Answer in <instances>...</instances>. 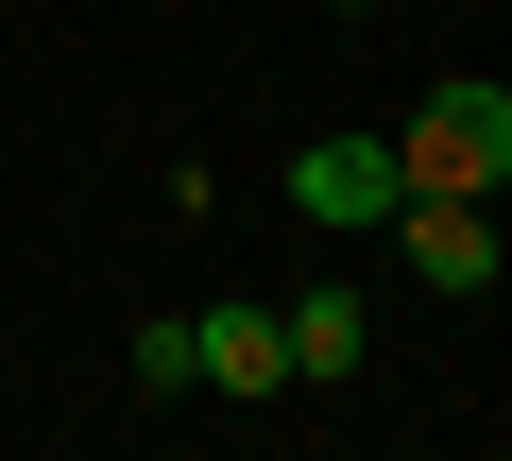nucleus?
Returning <instances> with one entry per match:
<instances>
[{
	"label": "nucleus",
	"mask_w": 512,
	"mask_h": 461,
	"mask_svg": "<svg viewBox=\"0 0 512 461\" xmlns=\"http://www.w3.org/2000/svg\"><path fill=\"white\" fill-rule=\"evenodd\" d=\"M393 171H410V188H461V205H495V188H512V86H495V69H444V86L410 103Z\"/></svg>",
	"instance_id": "nucleus-1"
},
{
	"label": "nucleus",
	"mask_w": 512,
	"mask_h": 461,
	"mask_svg": "<svg viewBox=\"0 0 512 461\" xmlns=\"http://www.w3.org/2000/svg\"><path fill=\"white\" fill-rule=\"evenodd\" d=\"M376 240H393V274H427L444 308L512 274V257H495V205H461V188H393V222H376Z\"/></svg>",
	"instance_id": "nucleus-2"
},
{
	"label": "nucleus",
	"mask_w": 512,
	"mask_h": 461,
	"mask_svg": "<svg viewBox=\"0 0 512 461\" xmlns=\"http://www.w3.org/2000/svg\"><path fill=\"white\" fill-rule=\"evenodd\" d=\"M393 137H291V205L308 222H342V240H376V222H393Z\"/></svg>",
	"instance_id": "nucleus-3"
},
{
	"label": "nucleus",
	"mask_w": 512,
	"mask_h": 461,
	"mask_svg": "<svg viewBox=\"0 0 512 461\" xmlns=\"http://www.w3.org/2000/svg\"><path fill=\"white\" fill-rule=\"evenodd\" d=\"M274 342H291V393H342V376L376 359V308H359V274H308V291H274Z\"/></svg>",
	"instance_id": "nucleus-4"
},
{
	"label": "nucleus",
	"mask_w": 512,
	"mask_h": 461,
	"mask_svg": "<svg viewBox=\"0 0 512 461\" xmlns=\"http://www.w3.org/2000/svg\"><path fill=\"white\" fill-rule=\"evenodd\" d=\"M188 342H205V393H222V410H291V342H274V308H256V291L188 308Z\"/></svg>",
	"instance_id": "nucleus-5"
},
{
	"label": "nucleus",
	"mask_w": 512,
	"mask_h": 461,
	"mask_svg": "<svg viewBox=\"0 0 512 461\" xmlns=\"http://www.w3.org/2000/svg\"><path fill=\"white\" fill-rule=\"evenodd\" d=\"M137 393H154V410H205V342H188V308L137 325Z\"/></svg>",
	"instance_id": "nucleus-6"
},
{
	"label": "nucleus",
	"mask_w": 512,
	"mask_h": 461,
	"mask_svg": "<svg viewBox=\"0 0 512 461\" xmlns=\"http://www.w3.org/2000/svg\"><path fill=\"white\" fill-rule=\"evenodd\" d=\"M325 18H376V0H325Z\"/></svg>",
	"instance_id": "nucleus-7"
}]
</instances>
